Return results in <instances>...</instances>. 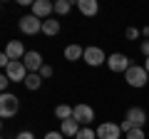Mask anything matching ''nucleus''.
Returning <instances> with one entry per match:
<instances>
[{
  "label": "nucleus",
  "mask_w": 149,
  "mask_h": 139,
  "mask_svg": "<svg viewBox=\"0 0 149 139\" xmlns=\"http://www.w3.org/2000/svg\"><path fill=\"white\" fill-rule=\"evenodd\" d=\"M144 70H147V72H149V57L144 60Z\"/></svg>",
  "instance_id": "c756f323"
},
{
  "label": "nucleus",
  "mask_w": 149,
  "mask_h": 139,
  "mask_svg": "<svg viewBox=\"0 0 149 139\" xmlns=\"http://www.w3.org/2000/svg\"><path fill=\"white\" fill-rule=\"evenodd\" d=\"M85 57V47H80V45H67L65 47V60L67 62H74V60H82Z\"/></svg>",
  "instance_id": "2eb2a0df"
},
{
  "label": "nucleus",
  "mask_w": 149,
  "mask_h": 139,
  "mask_svg": "<svg viewBox=\"0 0 149 139\" xmlns=\"http://www.w3.org/2000/svg\"><path fill=\"white\" fill-rule=\"evenodd\" d=\"M95 137H97V132H95V129H90V127H82V129H80V134H77L74 139H95Z\"/></svg>",
  "instance_id": "aec40b11"
},
{
  "label": "nucleus",
  "mask_w": 149,
  "mask_h": 139,
  "mask_svg": "<svg viewBox=\"0 0 149 139\" xmlns=\"http://www.w3.org/2000/svg\"><path fill=\"white\" fill-rule=\"evenodd\" d=\"M15 139H35V134L27 132V129H22V132H17V134H15Z\"/></svg>",
  "instance_id": "393cba45"
},
{
  "label": "nucleus",
  "mask_w": 149,
  "mask_h": 139,
  "mask_svg": "<svg viewBox=\"0 0 149 139\" xmlns=\"http://www.w3.org/2000/svg\"><path fill=\"white\" fill-rule=\"evenodd\" d=\"M142 55H144V57H149V40H144V42H142Z\"/></svg>",
  "instance_id": "cd10ccee"
},
{
  "label": "nucleus",
  "mask_w": 149,
  "mask_h": 139,
  "mask_svg": "<svg viewBox=\"0 0 149 139\" xmlns=\"http://www.w3.org/2000/svg\"><path fill=\"white\" fill-rule=\"evenodd\" d=\"M77 10L87 17H95L100 13V5H97V0H77Z\"/></svg>",
  "instance_id": "4468645a"
},
{
  "label": "nucleus",
  "mask_w": 149,
  "mask_h": 139,
  "mask_svg": "<svg viewBox=\"0 0 149 139\" xmlns=\"http://www.w3.org/2000/svg\"><path fill=\"white\" fill-rule=\"evenodd\" d=\"M5 75L10 77V82H25V77L30 75V72H27V67H25L22 60H15V62H10L5 67Z\"/></svg>",
  "instance_id": "423d86ee"
},
{
  "label": "nucleus",
  "mask_w": 149,
  "mask_h": 139,
  "mask_svg": "<svg viewBox=\"0 0 149 139\" xmlns=\"http://www.w3.org/2000/svg\"><path fill=\"white\" fill-rule=\"evenodd\" d=\"M45 139H65V134L62 132H47V134H45Z\"/></svg>",
  "instance_id": "a878e982"
},
{
  "label": "nucleus",
  "mask_w": 149,
  "mask_h": 139,
  "mask_svg": "<svg viewBox=\"0 0 149 139\" xmlns=\"http://www.w3.org/2000/svg\"><path fill=\"white\" fill-rule=\"evenodd\" d=\"M107 67H109L112 72H127V70L132 67V62H129V57L124 52H112L109 57H107Z\"/></svg>",
  "instance_id": "39448f33"
},
{
  "label": "nucleus",
  "mask_w": 149,
  "mask_h": 139,
  "mask_svg": "<svg viewBox=\"0 0 149 139\" xmlns=\"http://www.w3.org/2000/svg\"><path fill=\"white\" fill-rule=\"evenodd\" d=\"M10 62H13V60H10V57H8V55H5V52L0 55V67H3V70H5V67H8V65H10Z\"/></svg>",
  "instance_id": "bb28decb"
},
{
  "label": "nucleus",
  "mask_w": 149,
  "mask_h": 139,
  "mask_svg": "<svg viewBox=\"0 0 149 139\" xmlns=\"http://www.w3.org/2000/svg\"><path fill=\"white\" fill-rule=\"evenodd\" d=\"M22 85H25L27 90H32V92H35V90H40V85H42V77L37 75V72H30V75L25 77V82H22Z\"/></svg>",
  "instance_id": "a211bd4d"
},
{
  "label": "nucleus",
  "mask_w": 149,
  "mask_h": 139,
  "mask_svg": "<svg viewBox=\"0 0 149 139\" xmlns=\"http://www.w3.org/2000/svg\"><path fill=\"white\" fill-rule=\"evenodd\" d=\"M124 80H127V85L129 87H144L149 82V72L144 67H139V65H132V67L127 70V72H124Z\"/></svg>",
  "instance_id": "7ed1b4c3"
},
{
  "label": "nucleus",
  "mask_w": 149,
  "mask_h": 139,
  "mask_svg": "<svg viewBox=\"0 0 149 139\" xmlns=\"http://www.w3.org/2000/svg\"><path fill=\"white\" fill-rule=\"evenodd\" d=\"M22 62H25V67H27V72H40L42 70V55L37 52V50H27V55L22 57Z\"/></svg>",
  "instance_id": "9b49d317"
},
{
  "label": "nucleus",
  "mask_w": 149,
  "mask_h": 139,
  "mask_svg": "<svg viewBox=\"0 0 149 139\" xmlns=\"http://www.w3.org/2000/svg\"><path fill=\"white\" fill-rule=\"evenodd\" d=\"M122 137V127L114 122H102L97 127V139H119Z\"/></svg>",
  "instance_id": "0eeeda50"
},
{
  "label": "nucleus",
  "mask_w": 149,
  "mask_h": 139,
  "mask_svg": "<svg viewBox=\"0 0 149 139\" xmlns=\"http://www.w3.org/2000/svg\"><path fill=\"white\" fill-rule=\"evenodd\" d=\"M70 8H72L70 0H55V13H57V15H67Z\"/></svg>",
  "instance_id": "6ab92c4d"
},
{
  "label": "nucleus",
  "mask_w": 149,
  "mask_h": 139,
  "mask_svg": "<svg viewBox=\"0 0 149 139\" xmlns=\"http://www.w3.org/2000/svg\"><path fill=\"white\" fill-rule=\"evenodd\" d=\"M72 112H74V107H70V104H57V107H55V117H57L60 122L72 119Z\"/></svg>",
  "instance_id": "f3484780"
},
{
  "label": "nucleus",
  "mask_w": 149,
  "mask_h": 139,
  "mask_svg": "<svg viewBox=\"0 0 149 139\" xmlns=\"http://www.w3.org/2000/svg\"><path fill=\"white\" fill-rule=\"evenodd\" d=\"M17 109H20V97H17V95H10V92L0 95V117H3V119L15 117Z\"/></svg>",
  "instance_id": "f03ea898"
},
{
  "label": "nucleus",
  "mask_w": 149,
  "mask_h": 139,
  "mask_svg": "<svg viewBox=\"0 0 149 139\" xmlns=\"http://www.w3.org/2000/svg\"><path fill=\"white\" fill-rule=\"evenodd\" d=\"M80 122H77V119H65V122L62 124H60V132H62L65 134V139H74V137H77V134H80Z\"/></svg>",
  "instance_id": "ddd939ff"
},
{
  "label": "nucleus",
  "mask_w": 149,
  "mask_h": 139,
  "mask_svg": "<svg viewBox=\"0 0 149 139\" xmlns=\"http://www.w3.org/2000/svg\"><path fill=\"white\" fill-rule=\"evenodd\" d=\"M124 139H147V137H144V129H132V132H127Z\"/></svg>",
  "instance_id": "4be33fe9"
},
{
  "label": "nucleus",
  "mask_w": 149,
  "mask_h": 139,
  "mask_svg": "<svg viewBox=\"0 0 149 139\" xmlns=\"http://www.w3.org/2000/svg\"><path fill=\"white\" fill-rule=\"evenodd\" d=\"M42 32L47 35V38H55L60 32V22L52 20V17H47V20H42Z\"/></svg>",
  "instance_id": "dca6fc26"
},
{
  "label": "nucleus",
  "mask_w": 149,
  "mask_h": 139,
  "mask_svg": "<svg viewBox=\"0 0 149 139\" xmlns=\"http://www.w3.org/2000/svg\"><path fill=\"white\" fill-rule=\"evenodd\" d=\"M5 55L13 60V62H15V60H22V57H25L27 50H25V45H22L20 40H10V42L5 45Z\"/></svg>",
  "instance_id": "f8f14e48"
},
{
  "label": "nucleus",
  "mask_w": 149,
  "mask_h": 139,
  "mask_svg": "<svg viewBox=\"0 0 149 139\" xmlns=\"http://www.w3.org/2000/svg\"><path fill=\"white\" fill-rule=\"evenodd\" d=\"M82 60H85L90 67H100V65L107 62V55L102 52V47H95V45H92V47H85V57Z\"/></svg>",
  "instance_id": "6e6552de"
},
{
  "label": "nucleus",
  "mask_w": 149,
  "mask_h": 139,
  "mask_svg": "<svg viewBox=\"0 0 149 139\" xmlns=\"http://www.w3.org/2000/svg\"><path fill=\"white\" fill-rule=\"evenodd\" d=\"M17 30H20L22 35H37V32H42V20L35 17L32 13L30 15H22L20 20H17Z\"/></svg>",
  "instance_id": "20e7f679"
},
{
  "label": "nucleus",
  "mask_w": 149,
  "mask_h": 139,
  "mask_svg": "<svg viewBox=\"0 0 149 139\" xmlns=\"http://www.w3.org/2000/svg\"><path fill=\"white\" fill-rule=\"evenodd\" d=\"M72 117L77 119L80 124H90V122H95V109L90 107V104H74V112H72Z\"/></svg>",
  "instance_id": "9d476101"
},
{
  "label": "nucleus",
  "mask_w": 149,
  "mask_h": 139,
  "mask_svg": "<svg viewBox=\"0 0 149 139\" xmlns=\"http://www.w3.org/2000/svg\"><path fill=\"white\" fill-rule=\"evenodd\" d=\"M144 122H147V112H144L142 107H129L127 114H124V119L119 122V127H122V132H132V129H142Z\"/></svg>",
  "instance_id": "f257e3e1"
},
{
  "label": "nucleus",
  "mask_w": 149,
  "mask_h": 139,
  "mask_svg": "<svg viewBox=\"0 0 149 139\" xmlns=\"http://www.w3.org/2000/svg\"><path fill=\"white\" fill-rule=\"evenodd\" d=\"M8 87H10V77H8L5 72H3V75H0V92L5 95V92H8Z\"/></svg>",
  "instance_id": "412c9836"
},
{
  "label": "nucleus",
  "mask_w": 149,
  "mask_h": 139,
  "mask_svg": "<svg viewBox=\"0 0 149 139\" xmlns=\"http://www.w3.org/2000/svg\"><path fill=\"white\" fill-rule=\"evenodd\" d=\"M52 13H55V3H50V0H35L32 3V15L40 17V20H47Z\"/></svg>",
  "instance_id": "1a4fd4ad"
},
{
  "label": "nucleus",
  "mask_w": 149,
  "mask_h": 139,
  "mask_svg": "<svg viewBox=\"0 0 149 139\" xmlns=\"http://www.w3.org/2000/svg\"><path fill=\"white\" fill-rule=\"evenodd\" d=\"M142 35H144V38L149 40V27H144V30H142Z\"/></svg>",
  "instance_id": "c85d7f7f"
},
{
  "label": "nucleus",
  "mask_w": 149,
  "mask_h": 139,
  "mask_svg": "<svg viewBox=\"0 0 149 139\" xmlns=\"http://www.w3.org/2000/svg\"><path fill=\"white\" fill-rule=\"evenodd\" d=\"M124 35H127V40H137L139 35H142V32H139L137 27H127V32H124Z\"/></svg>",
  "instance_id": "b1692460"
},
{
  "label": "nucleus",
  "mask_w": 149,
  "mask_h": 139,
  "mask_svg": "<svg viewBox=\"0 0 149 139\" xmlns=\"http://www.w3.org/2000/svg\"><path fill=\"white\" fill-rule=\"evenodd\" d=\"M52 72H55V70L50 67V65H42V70H40V72H37V75L42 77V80H47V77H52Z\"/></svg>",
  "instance_id": "5701e85b"
}]
</instances>
